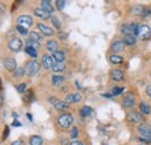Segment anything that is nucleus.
Returning a JSON list of instances; mask_svg holds the SVG:
<instances>
[{"mask_svg":"<svg viewBox=\"0 0 151 145\" xmlns=\"http://www.w3.org/2000/svg\"><path fill=\"white\" fill-rule=\"evenodd\" d=\"M138 26L136 23H129V24H123L121 27V32L124 34V36H135L138 34Z\"/></svg>","mask_w":151,"mask_h":145,"instance_id":"f257e3e1","label":"nucleus"},{"mask_svg":"<svg viewBox=\"0 0 151 145\" xmlns=\"http://www.w3.org/2000/svg\"><path fill=\"white\" fill-rule=\"evenodd\" d=\"M38 70H40V64L36 60H29L24 66V73L29 77H33L34 74H36Z\"/></svg>","mask_w":151,"mask_h":145,"instance_id":"f03ea898","label":"nucleus"},{"mask_svg":"<svg viewBox=\"0 0 151 145\" xmlns=\"http://www.w3.org/2000/svg\"><path fill=\"white\" fill-rule=\"evenodd\" d=\"M73 122V117L70 115V114H63L58 117V124L59 127L64 128V129H68V128L71 127Z\"/></svg>","mask_w":151,"mask_h":145,"instance_id":"7ed1b4c3","label":"nucleus"},{"mask_svg":"<svg viewBox=\"0 0 151 145\" xmlns=\"http://www.w3.org/2000/svg\"><path fill=\"white\" fill-rule=\"evenodd\" d=\"M138 37L141 38V39H148V38H150L151 36V30L150 28H149V26H147V24H142V26H139V28H138Z\"/></svg>","mask_w":151,"mask_h":145,"instance_id":"20e7f679","label":"nucleus"},{"mask_svg":"<svg viewBox=\"0 0 151 145\" xmlns=\"http://www.w3.org/2000/svg\"><path fill=\"white\" fill-rule=\"evenodd\" d=\"M42 65H43V67L47 69V70L52 69L54 65H55V59H54V57L50 56V55H43V57H42Z\"/></svg>","mask_w":151,"mask_h":145,"instance_id":"39448f33","label":"nucleus"},{"mask_svg":"<svg viewBox=\"0 0 151 145\" xmlns=\"http://www.w3.org/2000/svg\"><path fill=\"white\" fill-rule=\"evenodd\" d=\"M8 48H9L12 51L18 52V51L21 50V48H22V41H21L20 38H17V37L12 38V39L8 42Z\"/></svg>","mask_w":151,"mask_h":145,"instance_id":"423d86ee","label":"nucleus"},{"mask_svg":"<svg viewBox=\"0 0 151 145\" xmlns=\"http://www.w3.org/2000/svg\"><path fill=\"white\" fill-rule=\"evenodd\" d=\"M49 101H50V102L55 106V108L58 109V110H66V109L70 107L68 102H65V101H60V100H57V99H55V98H50V99H49Z\"/></svg>","mask_w":151,"mask_h":145,"instance_id":"0eeeda50","label":"nucleus"},{"mask_svg":"<svg viewBox=\"0 0 151 145\" xmlns=\"http://www.w3.org/2000/svg\"><path fill=\"white\" fill-rule=\"evenodd\" d=\"M144 120L143 115L136 113V111H132V113H129L127 115V121L130 122V123H138V122H142Z\"/></svg>","mask_w":151,"mask_h":145,"instance_id":"6e6552de","label":"nucleus"},{"mask_svg":"<svg viewBox=\"0 0 151 145\" xmlns=\"http://www.w3.org/2000/svg\"><path fill=\"white\" fill-rule=\"evenodd\" d=\"M138 132L142 135V137H151V127L148 123H142L137 128Z\"/></svg>","mask_w":151,"mask_h":145,"instance_id":"1a4fd4ad","label":"nucleus"},{"mask_svg":"<svg viewBox=\"0 0 151 145\" xmlns=\"http://www.w3.org/2000/svg\"><path fill=\"white\" fill-rule=\"evenodd\" d=\"M18 23H19V26L27 28V27H30L33 24V19L29 15H21L18 18Z\"/></svg>","mask_w":151,"mask_h":145,"instance_id":"9d476101","label":"nucleus"},{"mask_svg":"<svg viewBox=\"0 0 151 145\" xmlns=\"http://www.w3.org/2000/svg\"><path fill=\"white\" fill-rule=\"evenodd\" d=\"M4 66H5L8 71L14 72V71L17 70V62H15V59H13V58H6L5 62H4Z\"/></svg>","mask_w":151,"mask_h":145,"instance_id":"9b49d317","label":"nucleus"},{"mask_svg":"<svg viewBox=\"0 0 151 145\" xmlns=\"http://www.w3.org/2000/svg\"><path fill=\"white\" fill-rule=\"evenodd\" d=\"M37 28L42 32V34H43V35H45V36H51V35L54 34L52 29H51L50 27H48V26L43 24V23H38Z\"/></svg>","mask_w":151,"mask_h":145,"instance_id":"f8f14e48","label":"nucleus"},{"mask_svg":"<svg viewBox=\"0 0 151 145\" xmlns=\"http://www.w3.org/2000/svg\"><path fill=\"white\" fill-rule=\"evenodd\" d=\"M41 8H42L43 11H45L47 13H49V14L54 13V7H52V5L50 4V1H48V0H42V1H41Z\"/></svg>","mask_w":151,"mask_h":145,"instance_id":"ddd939ff","label":"nucleus"},{"mask_svg":"<svg viewBox=\"0 0 151 145\" xmlns=\"http://www.w3.org/2000/svg\"><path fill=\"white\" fill-rule=\"evenodd\" d=\"M124 48V42L121 41V39H117V41H114L113 44H112V50L114 52H120L122 51Z\"/></svg>","mask_w":151,"mask_h":145,"instance_id":"4468645a","label":"nucleus"},{"mask_svg":"<svg viewBox=\"0 0 151 145\" xmlns=\"http://www.w3.org/2000/svg\"><path fill=\"white\" fill-rule=\"evenodd\" d=\"M81 100V95L80 94H78V93H72V94H69V95H66V98H65V102H68V103H72V102H79Z\"/></svg>","mask_w":151,"mask_h":145,"instance_id":"2eb2a0df","label":"nucleus"},{"mask_svg":"<svg viewBox=\"0 0 151 145\" xmlns=\"http://www.w3.org/2000/svg\"><path fill=\"white\" fill-rule=\"evenodd\" d=\"M111 78L114 81H122L123 80V73H122V71L115 69L111 72Z\"/></svg>","mask_w":151,"mask_h":145,"instance_id":"dca6fc26","label":"nucleus"},{"mask_svg":"<svg viewBox=\"0 0 151 145\" xmlns=\"http://www.w3.org/2000/svg\"><path fill=\"white\" fill-rule=\"evenodd\" d=\"M134 105H135V99H134V96H132V94H128V95L123 99V106H124L126 108H132V107H134Z\"/></svg>","mask_w":151,"mask_h":145,"instance_id":"f3484780","label":"nucleus"},{"mask_svg":"<svg viewBox=\"0 0 151 145\" xmlns=\"http://www.w3.org/2000/svg\"><path fill=\"white\" fill-rule=\"evenodd\" d=\"M34 14H35L37 18H41V19H43V20H47V19L50 18V14L47 13L45 11H43L42 8H35V9H34Z\"/></svg>","mask_w":151,"mask_h":145,"instance_id":"a211bd4d","label":"nucleus"},{"mask_svg":"<svg viewBox=\"0 0 151 145\" xmlns=\"http://www.w3.org/2000/svg\"><path fill=\"white\" fill-rule=\"evenodd\" d=\"M145 11V7L142 5H136L132 8V15H143Z\"/></svg>","mask_w":151,"mask_h":145,"instance_id":"6ab92c4d","label":"nucleus"},{"mask_svg":"<svg viewBox=\"0 0 151 145\" xmlns=\"http://www.w3.org/2000/svg\"><path fill=\"white\" fill-rule=\"evenodd\" d=\"M57 48H58V44H57L56 41L51 39V41H48V42H47V49H48L49 51H51L52 54L56 52Z\"/></svg>","mask_w":151,"mask_h":145,"instance_id":"aec40b11","label":"nucleus"},{"mask_svg":"<svg viewBox=\"0 0 151 145\" xmlns=\"http://www.w3.org/2000/svg\"><path fill=\"white\" fill-rule=\"evenodd\" d=\"M52 57H54V59L56 60L57 63H63V60L65 59V55H64L63 51H56V52H54Z\"/></svg>","mask_w":151,"mask_h":145,"instance_id":"412c9836","label":"nucleus"},{"mask_svg":"<svg viewBox=\"0 0 151 145\" xmlns=\"http://www.w3.org/2000/svg\"><path fill=\"white\" fill-rule=\"evenodd\" d=\"M43 141L40 136H32L29 139V144L30 145H42Z\"/></svg>","mask_w":151,"mask_h":145,"instance_id":"4be33fe9","label":"nucleus"},{"mask_svg":"<svg viewBox=\"0 0 151 145\" xmlns=\"http://www.w3.org/2000/svg\"><path fill=\"white\" fill-rule=\"evenodd\" d=\"M109 60H111L112 64H121L123 58L121 56H117V55H111L109 56Z\"/></svg>","mask_w":151,"mask_h":145,"instance_id":"5701e85b","label":"nucleus"},{"mask_svg":"<svg viewBox=\"0 0 151 145\" xmlns=\"http://www.w3.org/2000/svg\"><path fill=\"white\" fill-rule=\"evenodd\" d=\"M139 109H141L142 114H144V115H149L151 111L150 107H149L147 103H144V102H141V103H139Z\"/></svg>","mask_w":151,"mask_h":145,"instance_id":"b1692460","label":"nucleus"},{"mask_svg":"<svg viewBox=\"0 0 151 145\" xmlns=\"http://www.w3.org/2000/svg\"><path fill=\"white\" fill-rule=\"evenodd\" d=\"M29 37H30L32 41H35V42H37V43H40V42L43 39V37L41 36L38 33H35V32H32V33L29 34Z\"/></svg>","mask_w":151,"mask_h":145,"instance_id":"393cba45","label":"nucleus"},{"mask_svg":"<svg viewBox=\"0 0 151 145\" xmlns=\"http://www.w3.org/2000/svg\"><path fill=\"white\" fill-rule=\"evenodd\" d=\"M64 81V77L62 75H52V85L58 86Z\"/></svg>","mask_w":151,"mask_h":145,"instance_id":"a878e982","label":"nucleus"},{"mask_svg":"<svg viewBox=\"0 0 151 145\" xmlns=\"http://www.w3.org/2000/svg\"><path fill=\"white\" fill-rule=\"evenodd\" d=\"M52 70H54L55 72H63V71L65 70V65H64L63 63H55Z\"/></svg>","mask_w":151,"mask_h":145,"instance_id":"bb28decb","label":"nucleus"},{"mask_svg":"<svg viewBox=\"0 0 151 145\" xmlns=\"http://www.w3.org/2000/svg\"><path fill=\"white\" fill-rule=\"evenodd\" d=\"M91 113H92V109L90 108V107H83V108L80 109V115H81L83 117L90 116V115H91Z\"/></svg>","mask_w":151,"mask_h":145,"instance_id":"cd10ccee","label":"nucleus"},{"mask_svg":"<svg viewBox=\"0 0 151 145\" xmlns=\"http://www.w3.org/2000/svg\"><path fill=\"white\" fill-rule=\"evenodd\" d=\"M136 43V37L135 36H124V44L134 45Z\"/></svg>","mask_w":151,"mask_h":145,"instance_id":"c85d7f7f","label":"nucleus"},{"mask_svg":"<svg viewBox=\"0 0 151 145\" xmlns=\"http://www.w3.org/2000/svg\"><path fill=\"white\" fill-rule=\"evenodd\" d=\"M27 47L37 50V49H40V43L35 42V41H32V39H28V41H27Z\"/></svg>","mask_w":151,"mask_h":145,"instance_id":"c756f323","label":"nucleus"},{"mask_svg":"<svg viewBox=\"0 0 151 145\" xmlns=\"http://www.w3.org/2000/svg\"><path fill=\"white\" fill-rule=\"evenodd\" d=\"M26 52L29 55V56H32L33 58H36V57H37V51H36L35 49H33V48L27 47V48H26Z\"/></svg>","mask_w":151,"mask_h":145,"instance_id":"7c9ffc66","label":"nucleus"},{"mask_svg":"<svg viewBox=\"0 0 151 145\" xmlns=\"http://www.w3.org/2000/svg\"><path fill=\"white\" fill-rule=\"evenodd\" d=\"M17 30L19 32L21 35H27L28 34V30H27V28H24V27H22V26H17Z\"/></svg>","mask_w":151,"mask_h":145,"instance_id":"2f4dec72","label":"nucleus"},{"mask_svg":"<svg viewBox=\"0 0 151 145\" xmlns=\"http://www.w3.org/2000/svg\"><path fill=\"white\" fill-rule=\"evenodd\" d=\"M65 4H66V1H64V0H57V1H56V6H57V8H58L59 11H62V9L64 8V6H65Z\"/></svg>","mask_w":151,"mask_h":145,"instance_id":"473e14b6","label":"nucleus"},{"mask_svg":"<svg viewBox=\"0 0 151 145\" xmlns=\"http://www.w3.org/2000/svg\"><path fill=\"white\" fill-rule=\"evenodd\" d=\"M23 73H24V69H22V67H19V69H17V70L14 71V75H15L17 78H19V77H21Z\"/></svg>","mask_w":151,"mask_h":145,"instance_id":"72a5a7b5","label":"nucleus"},{"mask_svg":"<svg viewBox=\"0 0 151 145\" xmlns=\"http://www.w3.org/2000/svg\"><path fill=\"white\" fill-rule=\"evenodd\" d=\"M123 92V87H114L112 94L113 95H117V94H121Z\"/></svg>","mask_w":151,"mask_h":145,"instance_id":"f704fd0d","label":"nucleus"},{"mask_svg":"<svg viewBox=\"0 0 151 145\" xmlns=\"http://www.w3.org/2000/svg\"><path fill=\"white\" fill-rule=\"evenodd\" d=\"M51 21H52V23H54V26L56 27V28H60V23H59V21H58V19L57 18H51Z\"/></svg>","mask_w":151,"mask_h":145,"instance_id":"c9c22d12","label":"nucleus"},{"mask_svg":"<svg viewBox=\"0 0 151 145\" xmlns=\"http://www.w3.org/2000/svg\"><path fill=\"white\" fill-rule=\"evenodd\" d=\"M26 87H27V85L26 84H20L19 86H18V92H20V93H22V92L26 91Z\"/></svg>","mask_w":151,"mask_h":145,"instance_id":"e433bc0d","label":"nucleus"},{"mask_svg":"<svg viewBox=\"0 0 151 145\" xmlns=\"http://www.w3.org/2000/svg\"><path fill=\"white\" fill-rule=\"evenodd\" d=\"M70 136H71V138H76V137L78 136V129H77V128H72Z\"/></svg>","mask_w":151,"mask_h":145,"instance_id":"4c0bfd02","label":"nucleus"},{"mask_svg":"<svg viewBox=\"0 0 151 145\" xmlns=\"http://www.w3.org/2000/svg\"><path fill=\"white\" fill-rule=\"evenodd\" d=\"M151 15V9H149L148 7H145V11H144V13H143V18H148V17H150Z\"/></svg>","mask_w":151,"mask_h":145,"instance_id":"58836bf2","label":"nucleus"},{"mask_svg":"<svg viewBox=\"0 0 151 145\" xmlns=\"http://www.w3.org/2000/svg\"><path fill=\"white\" fill-rule=\"evenodd\" d=\"M139 141L145 142V143H151V137H141Z\"/></svg>","mask_w":151,"mask_h":145,"instance_id":"ea45409f","label":"nucleus"},{"mask_svg":"<svg viewBox=\"0 0 151 145\" xmlns=\"http://www.w3.org/2000/svg\"><path fill=\"white\" fill-rule=\"evenodd\" d=\"M8 132H9V130H8V127H6V128H5V135L2 136V138H4V139H6V138L8 137Z\"/></svg>","mask_w":151,"mask_h":145,"instance_id":"a19ab883","label":"nucleus"},{"mask_svg":"<svg viewBox=\"0 0 151 145\" xmlns=\"http://www.w3.org/2000/svg\"><path fill=\"white\" fill-rule=\"evenodd\" d=\"M11 145H24V143L22 141H15V142H13Z\"/></svg>","mask_w":151,"mask_h":145,"instance_id":"79ce46f5","label":"nucleus"},{"mask_svg":"<svg viewBox=\"0 0 151 145\" xmlns=\"http://www.w3.org/2000/svg\"><path fill=\"white\" fill-rule=\"evenodd\" d=\"M147 94H148V95H149V96L151 98V85L147 87Z\"/></svg>","mask_w":151,"mask_h":145,"instance_id":"37998d69","label":"nucleus"},{"mask_svg":"<svg viewBox=\"0 0 151 145\" xmlns=\"http://www.w3.org/2000/svg\"><path fill=\"white\" fill-rule=\"evenodd\" d=\"M70 145H83L81 142H78V141H75V142H71Z\"/></svg>","mask_w":151,"mask_h":145,"instance_id":"c03bdc74","label":"nucleus"},{"mask_svg":"<svg viewBox=\"0 0 151 145\" xmlns=\"http://www.w3.org/2000/svg\"><path fill=\"white\" fill-rule=\"evenodd\" d=\"M13 126H14V127H20L21 124H20L18 121H15V122H13Z\"/></svg>","mask_w":151,"mask_h":145,"instance_id":"a18cd8bd","label":"nucleus"},{"mask_svg":"<svg viewBox=\"0 0 151 145\" xmlns=\"http://www.w3.org/2000/svg\"><path fill=\"white\" fill-rule=\"evenodd\" d=\"M59 37L60 38H66V35L65 34H59Z\"/></svg>","mask_w":151,"mask_h":145,"instance_id":"49530a36","label":"nucleus"},{"mask_svg":"<svg viewBox=\"0 0 151 145\" xmlns=\"http://www.w3.org/2000/svg\"><path fill=\"white\" fill-rule=\"evenodd\" d=\"M105 98H112V94H104Z\"/></svg>","mask_w":151,"mask_h":145,"instance_id":"de8ad7c7","label":"nucleus"},{"mask_svg":"<svg viewBox=\"0 0 151 145\" xmlns=\"http://www.w3.org/2000/svg\"><path fill=\"white\" fill-rule=\"evenodd\" d=\"M62 142H63V143H62V145H68V144H66V143H68V141H66V139H63Z\"/></svg>","mask_w":151,"mask_h":145,"instance_id":"09e8293b","label":"nucleus"}]
</instances>
